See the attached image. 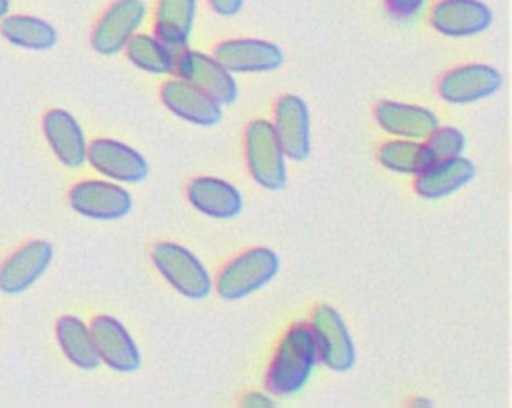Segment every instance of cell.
Here are the masks:
<instances>
[{
	"label": "cell",
	"mask_w": 512,
	"mask_h": 408,
	"mask_svg": "<svg viewBox=\"0 0 512 408\" xmlns=\"http://www.w3.org/2000/svg\"><path fill=\"white\" fill-rule=\"evenodd\" d=\"M492 12L478 0H440L430 12V24L446 36H472L486 30Z\"/></svg>",
	"instance_id": "15"
},
{
	"label": "cell",
	"mask_w": 512,
	"mask_h": 408,
	"mask_svg": "<svg viewBox=\"0 0 512 408\" xmlns=\"http://www.w3.org/2000/svg\"><path fill=\"white\" fill-rule=\"evenodd\" d=\"M474 166L462 156L440 158L416 174L414 190L424 198H440L470 182Z\"/></svg>",
	"instance_id": "19"
},
{
	"label": "cell",
	"mask_w": 512,
	"mask_h": 408,
	"mask_svg": "<svg viewBox=\"0 0 512 408\" xmlns=\"http://www.w3.org/2000/svg\"><path fill=\"white\" fill-rule=\"evenodd\" d=\"M140 0H116L106 8L92 32V46L100 54H114L126 46L144 18Z\"/></svg>",
	"instance_id": "7"
},
{
	"label": "cell",
	"mask_w": 512,
	"mask_h": 408,
	"mask_svg": "<svg viewBox=\"0 0 512 408\" xmlns=\"http://www.w3.org/2000/svg\"><path fill=\"white\" fill-rule=\"evenodd\" d=\"M86 158L98 172L112 180L138 182L148 172L146 160L134 148L110 138L92 140L86 146Z\"/></svg>",
	"instance_id": "13"
},
{
	"label": "cell",
	"mask_w": 512,
	"mask_h": 408,
	"mask_svg": "<svg viewBox=\"0 0 512 408\" xmlns=\"http://www.w3.org/2000/svg\"><path fill=\"white\" fill-rule=\"evenodd\" d=\"M44 134L56 158L70 168H78L86 160V140L78 122L66 110H50L44 116Z\"/></svg>",
	"instance_id": "18"
},
{
	"label": "cell",
	"mask_w": 512,
	"mask_h": 408,
	"mask_svg": "<svg viewBox=\"0 0 512 408\" xmlns=\"http://www.w3.org/2000/svg\"><path fill=\"white\" fill-rule=\"evenodd\" d=\"M152 262L180 294L188 298H204L210 292L212 284L208 272L184 246L174 242L154 244Z\"/></svg>",
	"instance_id": "4"
},
{
	"label": "cell",
	"mask_w": 512,
	"mask_h": 408,
	"mask_svg": "<svg viewBox=\"0 0 512 408\" xmlns=\"http://www.w3.org/2000/svg\"><path fill=\"white\" fill-rule=\"evenodd\" d=\"M426 138H428L426 146L430 148L434 160L458 156L464 148V136L456 128H438L436 126Z\"/></svg>",
	"instance_id": "26"
},
{
	"label": "cell",
	"mask_w": 512,
	"mask_h": 408,
	"mask_svg": "<svg viewBox=\"0 0 512 408\" xmlns=\"http://www.w3.org/2000/svg\"><path fill=\"white\" fill-rule=\"evenodd\" d=\"M308 326L316 338L318 358L330 370H348L354 362V346L340 314L334 308L320 304L312 310Z\"/></svg>",
	"instance_id": "5"
},
{
	"label": "cell",
	"mask_w": 512,
	"mask_h": 408,
	"mask_svg": "<svg viewBox=\"0 0 512 408\" xmlns=\"http://www.w3.org/2000/svg\"><path fill=\"white\" fill-rule=\"evenodd\" d=\"M208 2L218 14H224V16L236 14L242 6V0H208Z\"/></svg>",
	"instance_id": "28"
},
{
	"label": "cell",
	"mask_w": 512,
	"mask_h": 408,
	"mask_svg": "<svg viewBox=\"0 0 512 408\" xmlns=\"http://www.w3.org/2000/svg\"><path fill=\"white\" fill-rule=\"evenodd\" d=\"M246 164L252 178L270 190L282 188L286 182L284 152L276 138L274 126L266 120H252L244 130Z\"/></svg>",
	"instance_id": "2"
},
{
	"label": "cell",
	"mask_w": 512,
	"mask_h": 408,
	"mask_svg": "<svg viewBox=\"0 0 512 408\" xmlns=\"http://www.w3.org/2000/svg\"><path fill=\"white\" fill-rule=\"evenodd\" d=\"M126 56L142 70L148 72H174L176 50L162 44L158 38L148 34H132L126 42Z\"/></svg>",
	"instance_id": "25"
},
{
	"label": "cell",
	"mask_w": 512,
	"mask_h": 408,
	"mask_svg": "<svg viewBox=\"0 0 512 408\" xmlns=\"http://www.w3.org/2000/svg\"><path fill=\"white\" fill-rule=\"evenodd\" d=\"M378 160L396 172L418 174L434 162V156L426 142H416L412 138L388 140L378 148Z\"/></svg>",
	"instance_id": "24"
},
{
	"label": "cell",
	"mask_w": 512,
	"mask_h": 408,
	"mask_svg": "<svg viewBox=\"0 0 512 408\" xmlns=\"http://www.w3.org/2000/svg\"><path fill=\"white\" fill-rule=\"evenodd\" d=\"M424 0H386V8L388 12L398 18V20H406L412 18L414 14H418V10L422 8Z\"/></svg>",
	"instance_id": "27"
},
{
	"label": "cell",
	"mask_w": 512,
	"mask_h": 408,
	"mask_svg": "<svg viewBox=\"0 0 512 408\" xmlns=\"http://www.w3.org/2000/svg\"><path fill=\"white\" fill-rule=\"evenodd\" d=\"M56 338L64 352V356L76 364L78 368L92 370L98 366L100 358L94 348L90 330L86 324L76 316H62L56 322Z\"/></svg>",
	"instance_id": "22"
},
{
	"label": "cell",
	"mask_w": 512,
	"mask_h": 408,
	"mask_svg": "<svg viewBox=\"0 0 512 408\" xmlns=\"http://www.w3.org/2000/svg\"><path fill=\"white\" fill-rule=\"evenodd\" d=\"M194 0H158L156 38L168 48H180L192 30Z\"/></svg>",
	"instance_id": "21"
},
{
	"label": "cell",
	"mask_w": 512,
	"mask_h": 408,
	"mask_svg": "<svg viewBox=\"0 0 512 408\" xmlns=\"http://www.w3.org/2000/svg\"><path fill=\"white\" fill-rule=\"evenodd\" d=\"M278 270V258L268 248H248L234 256L216 276V290L222 298H242L266 282Z\"/></svg>",
	"instance_id": "3"
},
{
	"label": "cell",
	"mask_w": 512,
	"mask_h": 408,
	"mask_svg": "<svg viewBox=\"0 0 512 408\" xmlns=\"http://www.w3.org/2000/svg\"><path fill=\"white\" fill-rule=\"evenodd\" d=\"M274 132L280 142L284 156L292 160H302L310 150V120L306 104L294 96L286 94L278 98L274 106Z\"/></svg>",
	"instance_id": "12"
},
{
	"label": "cell",
	"mask_w": 512,
	"mask_h": 408,
	"mask_svg": "<svg viewBox=\"0 0 512 408\" xmlns=\"http://www.w3.org/2000/svg\"><path fill=\"white\" fill-rule=\"evenodd\" d=\"M68 200L78 214L100 220L120 218L132 206V200L124 188L102 180L78 182L72 186Z\"/></svg>",
	"instance_id": "9"
},
{
	"label": "cell",
	"mask_w": 512,
	"mask_h": 408,
	"mask_svg": "<svg viewBox=\"0 0 512 408\" xmlns=\"http://www.w3.org/2000/svg\"><path fill=\"white\" fill-rule=\"evenodd\" d=\"M188 200L198 212L214 218H230L242 210L238 190L220 178H194L188 184Z\"/></svg>",
	"instance_id": "20"
},
{
	"label": "cell",
	"mask_w": 512,
	"mask_h": 408,
	"mask_svg": "<svg viewBox=\"0 0 512 408\" xmlns=\"http://www.w3.org/2000/svg\"><path fill=\"white\" fill-rule=\"evenodd\" d=\"M174 72L206 92L218 104H228L236 98V82L226 68H222L212 56L196 50H186L176 56Z\"/></svg>",
	"instance_id": "6"
},
{
	"label": "cell",
	"mask_w": 512,
	"mask_h": 408,
	"mask_svg": "<svg viewBox=\"0 0 512 408\" xmlns=\"http://www.w3.org/2000/svg\"><path fill=\"white\" fill-rule=\"evenodd\" d=\"M52 260V248L44 240H34L20 246L0 266V290L6 294H18L34 284Z\"/></svg>",
	"instance_id": "14"
},
{
	"label": "cell",
	"mask_w": 512,
	"mask_h": 408,
	"mask_svg": "<svg viewBox=\"0 0 512 408\" xmlns=\"http://www.w3.org/2000/svg\"><path fill=\"white\" fill-rule=\"evenodd\" d=\"M318 360L316 338L308 324H292L278 340L272 354L266 386L274 394L286 396L298 392L310 378Z\"/></svg>",
	"instance_id": "1"
},
{
	"label": "cell",
	"mask_w": 512,
	"mask_h": 408,
	"mask_svg": "<svg viewBox=\"0 0 512 408\" xmlns=\"http://www.w3.org/2000/svg\"><path fill=\"white\" fill-rule=\"evenodd\" d=\"M212 58L228 72H266L282 64L278 46L256 38H234L214 46Z\"/></svg>",
	"instance_id": "8"
},
{
	"label": "cell",
	"mask_w": 512,
	"mask_h": 408,
	"mask_svg": "<svg viewBox=\"0 0 512 408\" xmlns=\"http://www.w3.org/2000/svg\"><path fill=\"white\" fill-rule=\"evenodd\" d=\"M160 96L176 116L194 124L208 126L218 122L222 116L220 104L214 98H210L206 92H202L200 88L182 78L164 82Z\"/></svg>",
	"instance_id": "16"
},
{
	"label": "cell",
	"mask_w": 512,
	"mask_h": 408,
	"mask_svg": "<svg viewBox=\"0 0 512 408\" xmlns=\"http://www.w3.org/2000/svg\"><path fill=\"white\" fill-rule=\"evenodd\" d=\"M90 336L98 358L112 370L134 372L140 366V354L128 330L112 316H96L90 322Z\"/></svg>",
	"instance_id": "10"
},
{
	"label": "cell",
	"mask_w": 512,
	"mask_h": 408,
	"mask_svg": "<svg viewBox=\"0 0 512 408\" xmlns=\"http://www.w3.org/2000/svg\"><path fill=\"white\" fill-rule=\"evenodd\" d=\"M374 116L380 128L388 134L412 140L426 138L438 126V120L430 110L392 100L378 102L374 108Z\"/></svg>",
	"instance_id": "17"
},
{
	"label": "cell",
	"mask_w": 512,
	"mask_h": 408,
	"mask_svg": "<svg viewBox=\"0 0 512 408\" xmlns=\"http://www.w3.org/2000/svg\"><path fill=\"white\" fill-rule=\"evenodd\" d=\"M8 6H10V0H0V18L8 12Z\"/></svg>",
	"instance_id": "29"
},
{
	"label": "cell",
	"mask_w": 512,
	"mask_h": 408,
	"mask_svg": "<svg viewBox=\"0 0 512 408\" xmlns=\"http://www.w3.org/2000/svg\"><path fill=\"white\" fill-rule=\"evenodd\" d=\"M0 32L8 42L30 50H48L56 44V30L34 16H2Z\"/></svg>",
	"instance_id": "23"
},
{
	"label": "cell",
	"mask_w": 512,
	"mask_h": 408,
	"mask_svg": "<svg viewBox=\"0 0 512 408\" xmlns=\"http://www.w3.org/2000/svg\"><path fill=\"white\" fill-rule=\"evenodd\" d=\"M500 72L486 64H466L448 70L440 82L438 92L446 102L464 104L486 98L500 88Z\"/></svg>",
	"instance_id": "11"
}]
</instances>
